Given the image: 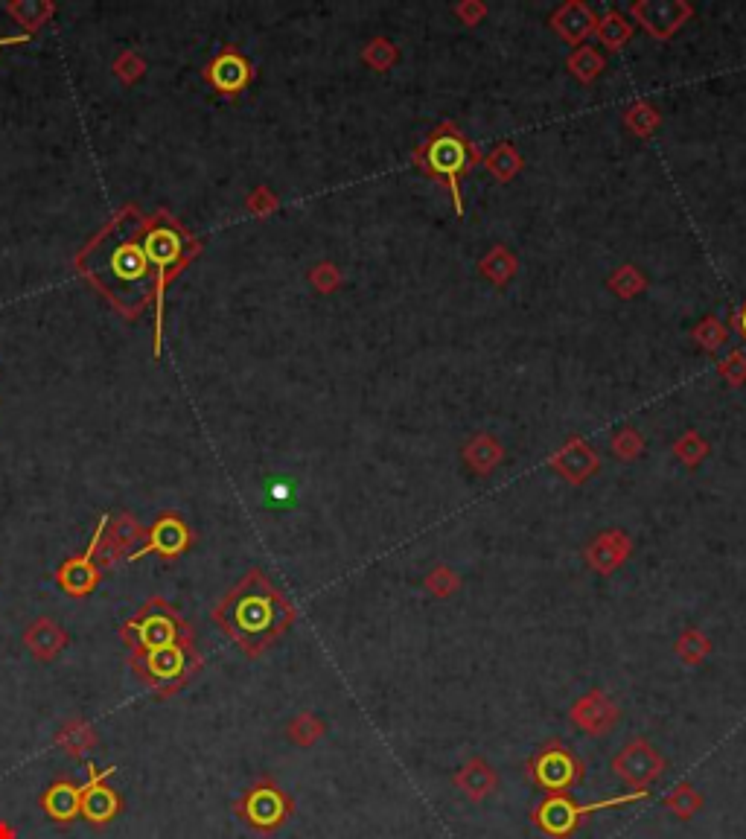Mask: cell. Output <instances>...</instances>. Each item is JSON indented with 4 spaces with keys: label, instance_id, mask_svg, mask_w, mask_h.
Here are the masks:
<instances>
[{
    "label": "cell",
    "instance_id": "3",
    "mask_svg": "<svg viewBox=\"0 0 746 839\" xmlns=\"http://www.w3.org/2000/svg\"><path fill=\"white\" fill-rule=\"evenodd\" d=\"M143 251L146 260L155 274V353L161 350V324H164V289L170 283V277L181 269L190 257H187V234L172 222L170 216L155 213L149 219H143Z\"/></svg>",
    "mask_w": 746,
    "mask_h": 839
},
{
    "label": "cell",
    "instance_id": "1",
    "mask_svg": "<svg viewBox=\"0 0 746 839\" xmlns=\"http://www.w3.org/2000/svg\"><path fill=\"white\" fill-rule=\"evenodd\" d=\"M143 216L123 210L82 254L79 269L126 315H135L155 298V274L143 251Z\"/></svg>",
    "mask_w": 746,
    "mask_h": 839
},
{
    "label": "cell",
    "instance_id": "10",
    "mask_svg": "<svg viewBox=\"0 0 746 839\" xmlns=\"http://www.w3.org/2000/svg\"><path fill=\"white\" fill-rule=\"evenodd\" d=\"M283 796L277 790H254L245 802V816L257 828H272L283 819Z\"/></svg>",
    "mask_w": 746,
    "mask_h": 839
},
{
    "label": "cell",
    "instance_id": "4",
    "mask_svg": "<svg viewBox=\"0 0 746 839\" xmlns=\"http://www.w3.org/2000/svg\"><path fill=\"white\" fill-rule=\"evenodd\" d=\"M126 638L135 644L137 653L167 647V644H181L184 638V624L172 612L170 604L152 601L143 612H137L135 621L126 624Z\"/></svg>",
    "mask_w": 746,
    "mask_h": 839
},
{
    "label": "cell",
    "instance_id": "2",
    "mask_svg": "<svg viewBox=\"0 0 746 839\" xmlns=\"http://www.w3.org/2000/svg\"><path fill=\"white\" fill-rule=\"evenodd\" d=\"M216 618L222 621L228 636L237 638L245 650L257 653L266 641L283 633L292 609L274 592L272 583L260 571H254L225 598Z\"/></svg>",
    "mask_w": 746,
    "mask_h": 839
},
{
    "label": "cell",
    "instance_id": "5",
    "mask_svg": "<svg viewBox=\"0 0 746 839\" xmlns=\"http://www.w3.org/2000/svg\"><path fill=\"white\" fill-rule=\"evenodd\" d=\"M135 668L149 682L167 688V685L187 676V671H190V650H187V644H167V647L143 650L140 659H135Z\"/></svg>",
    "mask_w": 746,
    "mask_h": 839
},
{
    "label": "cell",
    "instance_id": "9",
    "mask_svg": "<svg viewBox=\"0 0 746 839\" xmlns=\"http://www.w3.org/2000/svg\"><path fill=\"white\" fill-rule=\"evenodd\" d=\"M248 76H251L248 62H245L239 53H234V50H225V53L216 56L213 65L207 68L210 85H213L216 91H222V94H237V91H242L245 82H248Z\"/></svg>",
    "mask_w": 746,
    "mask_h": 839
},
{
    "label": "cell",
    "instance_id": "8",
    "mask_svg": "<svg viewBox=\"0 0 746 839\" xmlns=\"http://www.w3.org/2000/svg\"><path fill=\"white\" fill-rule=\"evenodd\" d=\"M105 522H108V516H102L100 525H97V531H94V539H91V545L85 548V554L82 557H76V560H68L62 569H59V586L68 592V595H76V598H82V595H88L94 586H97V569H94V551H97V545H100V537L102 531H105Z\"/></svg>",
    "mask_w": 746,
    "mask_h": 839
},
{
    "label": "cell",
    "instance_id": "12",
    "mask_svg": "<svg viewBox=\"0 0 746 839\" xmlns=\"http://www.w3.org/2000/svg\"><path fill=\"white\" fill-rule=\"evenodd\" d=\"M44 807L53 819H70L79 807H82V787H70V784H56L47 799H44Z\"/></svg>",
    "mask_w": 746,
    "mask_h": 839
},
{
    "label": "cell",
    "instance_id": "11",
    "mask_svg": "<svg viewBox=\"0 0 746 839\" xmlns=\"http://www.w3.org/2000/svg\"><path fill=\"white\" fill-rule=\"evenodd\" d=\"M117 796L111 790H102L97 787V778H91L88 787H82V810L91 822H108L114 813H117Z\"/></svg>",
    "mask_w": 746,
    "mask_h": 839
},
{
    "label": "cell",
    "instance_id": "13",
    "mask_svg": "<svg viewBox=\"0 0 746 839\" xmlns=\"http://www.w3.org/2000/svg\"><path fill=\"white\" fill-rule=\"evenodd\" d=\"M432 164H435V169H441V172H446V175L455 181V175L464 167V149H461V143H458V140H438L435 149H432Z\"/></svg>",
    "mask_w": 746,
    "mask_h": 839
},
{
    "label": "cell",
    "instance_id": "7",
    "mask_svg": "<svg viewBox=\"0 0 746 839\" xmlns=\"http://www.w3.org/2000/svg\"><path fill=\"white\" fill-rule=\"evenodd\" d=\"M187 545H190V531H187V525H184L178 516H172L170 513V516H161V519L155 522V528L149 531V542L140 545L137 551L129 554V563H135V560L146 557V554L178 557Z\"/></svg>",
    "mask_w": 746,
    "mask_h": 839
},
{
    "label": "cell",
    "instance_id": "14",
    "mask_svg": "<svg viewBox=\"0 0 746 839\" xmlns=\"http://www.w3.org/2000/svg\"><path fill=\"white\" fill-rule=\"evenodd\" d=\"M27 41V35H9V38H0V47H9V44H21Z\"/></svg>",
    "mask_w": 746,
    "mask_h": 839
},
{
    "label": "cell",
    "instance_id": "6",
    "mask_svg": "<svg viewBox=\"0 0 746 839\" xmlns=\"http://www.w3.org/2000/svg\"><path fill=\"white\" fill-rule=\"evenodd\" d=\"M633 799H645V793H633V796H621V799H607V802H598V805H586V807H577V805H572L569 799L557 796V799H548V802L543 805V810H540V822H543V828L548 831V834H554V837H566V834H569V828H575V822L580 819V816L595 813V810H607V807H615V805H627V802H633Z\"/></svg>",
    "mask_w": 746,
    "mask_h": 839
}]
</instances>
